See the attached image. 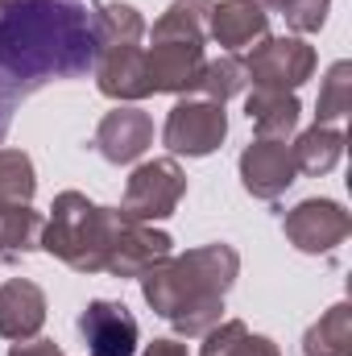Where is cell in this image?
Listing matches in <instances>:
<instances>
[{
    "label": "cell",
    "instance_id": "603a6c76",
    "mask_svg": "<svg viewBox=\"0 0 352 356\" xmlns=\"http://www.w3.org/2000/svg\"><path fill=\"white\" fill-rule=\"evenodd\" d=\"M245 91H249V71H245V58H241V54L207 58L203 79H199V95H203V99L228 104L232 95H245Z\"/></svg>",
    "mask_w": 352,
    "mask_h": 356
},
{
    "label": "cell",
    "instance_id": "30bf717a",
    "mask_svg": "<svg viewBox=\"0 0 352 356\" xmlns=\"http://www.w3.org/2000/svg\"><path fill=\"white\" fill-rule=\"evenodd\" d=\"M241 186L262 199V203H278L294 182H298V166L290 158V145L286 141H269V137H257L241 149Z\"/></svg>",
    "mask_w": 352,
    "mask_h": 356
},
{
    "label": "cell",
    "instance_id": "cb8c5ba5",
    "mask_svg": "<svg viewBox=\"0 0 352 356\" xmlns=\"http://www.w3.org/2000/svg\"><path fill=\"white\" fill-rule=\"evenodd\" d=\"M352 112V63L340 58L328 67L319 83V104H315V124H336Z\"/></svg>",
    "mask_w": 352,
    "mask_h": 356
},
{
    "label": "cell",
    "instance_id": "4316f807",
    "mask_svg": "<svg viewBox=\"0 0 352 356\" xmlns=\"http://www.w3.org/2000/svg\"><path fill=\"white\" fill-rule=\"evenodd\" d=\"M8 356H63V348L54 344V340H21V344H13L8 348Z\"/></svg>",
    "mask_w": 352,
    "mask_h": 356
},
{
    "label": "cell",
    "instance_id": "d4e9b609",
    "mask_svg": "<svg viewBox=\"0 0 352 356\" xmlns=\"http://www.w3.org/2000/svg\"><path fill=\"white\" fill-rule=\"evenodd\" d=\"M38 195V170L25 149L0 145V203H33Z\"/></svg>",
    "mask_w": 352,
    "mask_h": 356
},
{
    "label": "cell",
    "instance_id": "4dcf8cb0",
    "mask_svg": "<svg viewBox=\"0 0 352 356\" xmlns=\"http://www.w3.org/2000/svg\"><path fill=\"white\" fill-rule=\"evenodd\" d=\"M0 266H4V257H0Z\"/></svg>",
    "mask_w": 352,
    "mask_h": 356
},
{
    "label": "cell",
    "instance_id": "6da1fadb",
    "mask_svg": "<svg viewBox=\"0 0 352 356\" xmlns=\"http://www.w3.org/2000/svg\"><path fill=\"white\" fill-rule=\"evenodd\" d=\"M95 63V17L79 4L29 0L0 8V141L13 112L46 83L88 75Z\"/></svg>",
    "mask_w": 352,
    "mask_h": 356
},
{
    "label": "cell",
    "instance_id": "d6986e66",
    "mask_svg": "<svg viewBox=\"0 0 352 356\" xmlns=\"http://www.w3.org/2000/svg\"><path fill=\"white\" fill-rule=\"evenodd\" d=\"M211 0H170V8L154 21L150 42H207Z\"/></svg>",
    "mask_w": 352,
    "mask_h": 356
},
{
    "label": "cell",
    "instance_id": "3957f363",
    "mask_svg": "<svg viewBox=\"0 0 352 356\" xmlns=\"http://www.w3.org/2000/svg\"><path fill=\"white\" fill-rule=\"evenodd\" d=\"M129 220L120 216V207H104L88 199L83 191H63L54 195V207L46 216L42 228V253L58 257L63 266H71L75 273H104L108 249L116 241V232Z\"/></svg>",
    "mask_w": 352,
    "mask_h": 356
},
{
    "label": "cell",
    "instance_id": "5bb4252c",
    "mask_svg": "<svg viewBox=\"0 0 352 356\" xmlns=\"http://www.w3.org/2000/svg\"><path fill=\"white\" fill-rule=\"evenodd\" d=\"M207 38L224 46V54H241L269 38V8L262 0H211Z\"/></svg>",
    "mask_w": 352,
    "mask_h": 356
},
{
    "label": "cell",
    "instance_id": "484cf974",
    "mask_svg": "<svg viewBox=\"0 0 352 356\" xmlns=\"http://www.w3.org/2000/svg\"><path fill=\"white\" fill-rule=\"evenodd\" d=\"M328 13H332V0H286L282 17L286 25L303 38V33H319L328 25Z\"/></svg>",
    "mask_w": 352,
    "mask_h": 356
},
{
    "label": "cell",
    "instance_id": "7a4b0ae2",
    "mask_svg": "<svg viewBox=\"0 0 352 356\" xmlns=\"http://www.w3.org/2000/svg\"><path fill=\"white\" fill-rule=\"evenodd\" d=\"M241 277V253L224 241L170 253L166 261L150 266L137 286L145 307L166 319L182 340H203L224 319V294Z\"/></svg>",
    "mask_w": 352,
    "mask_h": 356
},
{
    "label": "cell",
    "instance_id": "83f0119b",
    "mask_svg": "<svg viewBox=\"0 0 352 356\" xmlns=\"http://www.w3.org/2000/svg\"><path fill=\"white\" fill-rule=\"evenodd\" d=\"M141 356H191V353H186V344H178V340H154V344H145Z\"/></svg>",
    "mask_w": 352,
    "mask_h": 356
},
{
    "label": "cell",
    "instance_id": "8fae6325",
    "mask_svg": "<svg viewBox=\"0 0 352 356\" xmlns=\"http://www.w3.org/2000/svg\"><path fill=\"white\" fill-rule=\"evenodd\" d=\"M203 67H207L203 42H150L145 46V75H150L154 95H195Z\"/></svg>",
    "mask_w": 352,
    "mask_h": 356
},
{
    "label": "cell",
    "instance_id": "ba28073f",
    "mask_svg": "<svg viewBox=\"0 0 352 356\" xmlns=\"http://www.w3.org/2000/svg\"><path fill=\"white\" fill-rule=\"evenodd\" d=\"M95 154L112 166H133L145 158V149L154 145V116L137 104H116L112 112L99 116L95 137H91Z\"/></svg>",
    "mask_w": 352,
    "mask_h": 356
},
{
    "label": "cell",
    "instance_id": "7402d4cb",
    "mask_svg": "<svg viewBox=\"0 0 352 356\" xmlns=\"http://www.w3.org/2000/svg\"><path fill=\"white\" fill-rule=\"evenodd\" d=\"M91 17H95V50H104V46H133V42L145 38V17H141V8H133V4H125V0L95 4Z\"/></svg>",
    "mask_w": 352,
    "mask_h": 356
},
{
    "label": "cell",
    "instance_id": "277c9868",
    "mask_svg": "<svg viewBox=\"0 0 352 356\" xmlns=\"http://www.w3.org/2000/svg\"><path fill=\"white\" fill-rule=\"evenodd\" d=\"M182 195H186V170L178 166V158L166 154V158L137 162L129 182H125V195H120V216L133 224L170 220L182 203Z\"/></svg>",
    "mask_w": 352,
    "mask_h": 356
},
{
    "label": "cell",
    "instance_id": "ffe728a7",
    "mask_svg": "<svg viewBox=\"0 0 352 356\" xmlns=\"http://www.w3.org/2000/svg\"><path fill=\"white\" fill-rule=\"evenodd\" d=\"M303 356H352V307H328L303 336Z\"/></svg>",
    "mask_w": 352,
    "mask_h": 356
},
{
    "label": "cell",
    "instance_id": "8992f818",
    "mask_svg": "<svg viewBox=\"0 0 352 356\" xmlns=\"http://www.w3.org/2000/svg\"><path fill=\"white\" fill-rule=\"evenodd\" d=\"M245 71H249V83H253V88L298 91L311 75H315V46H307L298 33L262 38L257 46H249Z\"/></svg>",
    "mask_w": 352,
    "mask_h": 356
},
{
    "label": "cell",
    "instance_id": "5b68a950",
    "mask_svg": "<svg viewBox=\"0 0 352 356\" xmlns=\"http://www.w3.org/2000/svg\"><path fill=\"white\" fill-rule=\"evenodd\" d=\"M224 137H228V112L224 104L203 95H178L162 124V145L170 149V158H207L224 145Z\"/></svg>",
    "mask_w": 352,
    "mask_h": 356
},
{
    "label": "cell",
    "instance_id": "9c48e42d",
    "mask_svg": "<svg viewBox=\"0 0 352 356\" xmlns=\"http://www.w3.org/2000/svg\"><path fill=\"white\" fill-rule=\"evenodd\" d=\"M79 336L88 344V356H137L141 323L125 302L91 298L79 311Z\"/></svg>",
    "mask_w": 352,
    "mask_h": 356
},
{
    "label": "cell",
    "instance_id": "f1b7e54d",
    "mask_svg": "<svg viewBox=\"0 0 352 356\" xmlns=\"http://www.w3.org/2000/svg\"><path fill=\"white\" fill-rule=\"evenodd\" d=\"M13 4H29V0H0V8H13Z\"/></svg>",
    "mask_w": 352,
    "mask_h": 356
},
{
    "label": "cell",
    "instance_id": "9a60e30c",
    "mask_svg": "<svg viewBox=\"0 0 352 356\" xmlns=\"http://www.w3.org/2000/svg\"><path fill=\"white\" fill-rule=\"evenodd\" d=\"M46 323V290L29 277H8L0 286V336L21 344L33 340Z\"/></svg>",
    "mask_w": 352,
    "mask_h": 356
},
{
    "label": "cell",
    "instance_id": "f546056e",
    "mask_svg": "<svg viewBox=\"0 0 352 356\" xmlns=\"http://www.w3.org/2000/svg\"><path fill=\"white\" fill-rule=\"evenodd\" d=\"M63 4H79V0H63Z\"/></svg>",
    "mask_w": 352,
    "mask_h": 356
},
{
    "label": "cell",
    "instance_id": "e0dca14e",
    "mask_svg": "<svg viewBox=\"0 0 352 356\" xmlns=\"http://www.w3.org/2000/svg\"><path fill=\"white\" fill-rule=\"evenodd\" d=\"M46 216L33 203H0V257L4 266H17L25 253L42 249Z\"/></svg>",
    "mask_w": 352,
    "mask_h": 356
},
{
    "label": "cell",
    "instance_id": "44dd1931",
    "mask_svg": "<svg viewBox=\"0 0 352 356\" xmlns=\"http://www.w3.org/2000/svg\"><path fill=\"white\" fill-rule=\"evenodd\" d=\"M199 356H282L269 336H253L245 319H220L207 336Z\"/></svg>",
    "mask_w": 352,
    "mask_h": 356
},
{
    "label": "cell",
    "instance_id": "4fadbf2b",
    "mask_svg": "<svg viewBox=\"0 0 352 356\" xmlns=\"http://www.w3.org/2000/svg\"><path fill=\"white\" fill-rule=\"evenodd\" d=\"M175 253V241H170V232H162V228H154V224H125L120 232H116V241H112V249H108V261H104V273L108 277H141L150 266H158V261H166Z\"/></svg>",
    "mask_w": 352,
    "mask_h": 356
},
{
    "label": "cell",
    "instance_id": "2e32d148",
    "mask_svg": "<svg viewBox=\"0 0 352 356\" xmlns=\"http://www.w3.org/2000/svg\"><path fill=\"white\" fill-rule=\"evenodd\" d=\"M245 116L253 124L257 137L269 141H286L294 129H298V116H303V104L294 91H273V88H253L245 95Z\"/></svg>",
    "mask_w": 352,
    "mask_h": 356
},
{
    "label": "cell",
    "instance_id": "ac0fdd59",
    "mask_svg": "<svg viewBox=\"0 0 352 356\" xmlns=\"http://www.w3.org/2000/svg\"><path fill=\"white\" fill-rule=\"evenodd\" d=\"M290 158H294L298 175H311V178L336 170L340 158H344V129L340 124H311V129H303L294 137V145H290Z\"/></svg>",
    "mask_w": 352,
    "mask_h": 356
},
{
    "label": "cell",
    "instance_id": "52a82bcc",
    "mask_svg": "<svg viewBox=\"0 0 352 356\" xmlns=\"http://www.w3.org/2000/svg\"><path fill=\"white\" fill-rule=\"evenodd\" d=\"M282 232L286 241L307 253V257H328L336 253L352 232V216L344 203L336 199H303L282 216Z\"/></svg>",
    "mask_w": 352,
    "mask_h": 356
},
{
    "label": "cell",
    "instance_id": "7c38bea8",
    "mask_svg": "<svg viewBox=\"0 0 352 356\" xmlns=\"http://www.w3.org/2000/svg\"><path fill=\"white\" fill-rule=\"evenodd\" d=\"M91 75H95L99 95H108V99H116V104H137V99L154 95V91H150V75H145V46H141V42L95 50Z\"/></svg>",
    "mask_w": 352,
    "mask_h": 356
}]
</instances>
